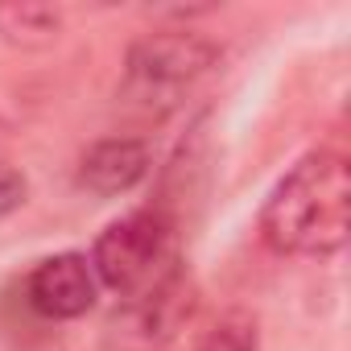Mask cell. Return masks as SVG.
<instances>
[{"label":"cell","mask_w":351,"mask_h":351,"mask_svg":"<svg viewBox=\"0 0 351 351\" xmlns=\"http://www.w3.org/2000/svg\"><path fill=\"white\" fill-rule=\"evenodd\" d=\"M351 228V169L339 149H314L273 186L261 207V236L281 256H335Z\"/></svg>","instance_id":"6da1fadb"},{"label":"cell","mask_w":351,"mask_h":351,"mask_svg":"<svg viewBox=\"0 0 351 351\" xmlns=\"http://www.w3.org/2000/svg\"><path fill=\"white\" fill-rule=\"evenodd\" d=\"M95 281L120 293L124 302H136L165 285L173 273H182L178 256V223L165 207H141L108 223L91 248Z\"/></svg>","instance_id":"7a4b0ae2"},{"label":"cell","mask_w":351,"mask_h":351,"mask_svg":"<svg viewBox=\"0 0 351 351\" xmlns=\"http://www.w3.org/2000/svg\"><path fill=\"white\" fill-rule=\"evenodd\" d=\"M219 62V46L195 29H157L128 46L120 99L141 116H165Z\"/></svg>","instance_id":"3957f363"},{"label":"cell","mask_w":351,"mask_h":351,"mask_svg":"<svg viewBox=\"0 0 351 351\" xmlns=\"http://www.w3.org/2000/svg\"><path fill=\"white\" fill-rule=\"evenodd\" d=\"M25 298L42 318L71 322L95 306L99 281L83 252H58V256H46L34 265V273L25 277Z\"/></svg>","instance_id":"277c9868"},{"label":"cell","mask_w":351,"mask_h":351,"mask_svg":"<svg viewBox=\"0 0 351 351\" xmlns=\"http://www.w3.org/2000/svg\"><path fill=\"white\" fill-rule=\"evenodd\" d=\"M149 165H153V153L141 136H104L79 157L75 182L95 199H116L149 178Z\"/></svg>","instance_id":"5b68a950"},{"label":"cell","mask_w":351,"mask_h":351,"mask_svg":"<svg viewBox=\"0 0 351 351\" xmlns=\"http://www.w3.org/2000/svg\"><path fill=\"white\" fill-rule=\"evenodd\" d=\"M195 310V289L186 281V269L173 273L165 285H157L153 293L136 298V302H124V310L116 314V330L141 339L145 347H157V343H169L173 330H178Z\"/></svg>","instance_id":"8992f818"},{"label":"cell","mask_w":351,"mask_h":351,"mask_svg":"<svg viewBox=\"0 0 351 351\" xmlns=\"http://www.w3.org/2000/svg\"><path fill=\"white\" fill-rule=\"evenodd\" d=\"M62 29V13L50 5H34V0H13L0 5V38L21 50H42L58 38Z\"/></svg>","instance_id":"52a82bcc"},{"label":"cell","mask_w":351,"mask_h":351,"mask_svg":"<svg viewBox=\"0 0 351 351\" xmlns=\"http://www.w3.org/2000/svg\"><path fill=\"white\" fill-rule=\"evenodd\" d=\"M199 351H256V318L244 314V310L219 314V318L203 330Z\"/></svg>","instance_id":"ba28073f"},{"label":"cell","mask_w":351,"mask_h":351,"mask_svg":"<svg viewBox=\"0 0 351 351\" xmlns=\"http://www.w3.org/2000/svg\"><path fill=\"white\" fill-rule=\"evenodd\" d=\"M25 195H29L25 173H21V169H13L9 161H0V219L13 215L17 207H25Z\"/></svg>","instance_id":"9c48e42d"}]
</instances>
